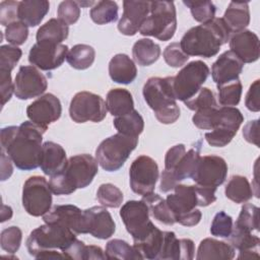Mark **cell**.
Segmentation results:
<instances>
[{
  "label": "cell",
  "mask_w": 260,
  "mask_h": 260,
  "mask_svg": "<svg viewBox=\"0 0 260 260\" xmlns=\"http://www.w3.org/2000/svg\"><path fill=\"white\" fill-rule=\"evenodd\" d=\"M47 129L24 121L19 126H7L1 129V150L11 158L14 166L22 171H31L40 167L43 134Z\"/></svg>",
  "instance_id": "obj_1"
},
{
  "label": "cell",
  "mask_w": 260,
  "mask_h": 260,
  "mask_svg": "<svg viewBox=\"0 0 260 260\" xmlns=\"http://www.w3.org/2000/svg\"><path fill=\"white\" fill-rule=\"evenodd\" d=\"M231 31L222 18L213 19L191 27L181 39L180 46L188 56L210 58L230 41Z\"/></svg>",
  "instance_id": "obj_2"
},
{
  "label": "cell",
  "mask_w": 260,
  "mask_h": 260,
  "mask_svg": "<svg viewBox=\"0 0 260 260\" xmlns=\"http://www.w3.org/2000/svg\"><path fill=\"white\" fill-rule=\"evenodd\" d=\"M76 239L70 229L60 223H46L29 234L26 248L36 259H63L65 251Z\"/></svg>",
  "instance_id": "obj_3"
},
{
  "label": "cell",
  "mask_w": 260,
  "mask_h": 260,
  "mask_svg": "<svg viewBox=\"0 0 260 260\" xmlns=\"http://www.w3.org/2000/svg\"><path fill=\"white\" fill-rule=\"evenodd\" d=\"M99 162L90 154H76L67 159L65 167L52 176L49 186L55 195H69L87 187L99 172Z\"/></svg>",
  "instance_id": "obj_4"
},
{
  "label": "cell",
  "mask_w": 260,
  "mask_h": 260,
  "mask_svg": "<svg viewBox=\"0 0 260 260\" xmlns=\"http://www.w3.org/2000/svg\"><path fill=\"white\" fill-rule=\"evenodd\" d=\"M144 101L161 124H173L180 117V108L173 93V76L150 77L143 85Z\"/></svg>",
  "instance_id": "obj_5"
},
{
  "label": "cell",
  "mask_w": 260,
  "mask_h": 260,
  "mask_svg": "<svg viewBox=\"0 0 260 260\" xmlns=\"http://www.w3.org/2000/svg\"><path fill=\"white\" fill-rule=\"evenodd\" d=\"M176 7L173 1H150V12L142 23L139 34L159 41L171 40L177 28Z\"/></svg>",
  "instance_id": "obj_6"
},
{
  "label": "cell",
  "mask_w": 260,
  "mask_h": 260,
  "mask_svg": "<svg viewBox=\"0 0 260 260\" xmlns=\"http://www.w3.org/2000/svg\"><path fill=\"white\" fill-rule=\"evenodd\" d=\"M138 137L121 133L114 134L103 140L95 150V159L107 172L118 171L136 148Z\"/></svg>",
  "instance_id": "obj_7"
},
{
  "label": "cell",
  "mask_w": 260,
  "mask_h": 260,
  "mask_svg": "<svg viewBox=\"0 0 260 260\" xmlns=\"http://www.w3.org/2000/svg\"><path fill=\"white\" fill-rule=\"evenodd\" d=\"M175 193L167 196L166 201L174 214L176 222L185 226H194L199 223L202 213L196 206H199V199L196 185L177 184Z\"/></svg>",
  "instance_id": "obj_8"
},
{
  "label": "cell",
  "mask_w": 260,
  "mask_h": 260,
  "mask_svg": "<svg viewBox=\"0 0 260 260\" xmlns=\"http://www.w3.org/2000/svg\"><path fill=\"white\" fill-rule=\"evenodd\" d=\"M209 75V68L201 60L185 65L173 76V93L176 100L185 102L194 96Z\"/></svg>",
  "instance_id": "obj_9"
},
{
  "label": "cell",
  "mask_w": 260,
  "mask_h": 260,
  "mask_svg": "<svg viewBox=\"0 0 260 260\" xmlns=\"http://www.w3.org/2000/svg\"><path fill=\"white\" fill-rule=\"evenodd\" d=\"M243 122L244 117L239 109L235 107L218 108L213 128L210 132L205 133V140L211 146L223 147L233 140Z\"/></svg>",
  "instance_id": "obj_10"
},
{
  "label": "cell",
  "mask_w": 260,
  "mask_h": 260,
  "mask_svg": "<svg viewBox=\"0 0 260 260\" xmlns=\"http://www.w3.org/2000/svg\"><path fill=\"white\" fill-rule=\"evenodd\" d=\"M22 206L32 216L46 214L52 206V191L44 177H29L22 188Z\"/></svg>",
  "instance_id": "obj_11"
},
{
  "label": "cell",
  "mask_w": 260,
  "mask_h": 260,
  "mask_svg": "<svg viewBox=\"0 0 260 260\" xmlns=\"http://www.w3.org/2000/svg\"><path fill=\"white\" fill-rule=\"evenodd\" d=\"M107 106L104 99L89 91H79L71 100L69 106L70 118L75 123H99L106 118Z\"/></svg>",
  "instance_id": "obj_12"
},
{
  "label": "cell",
  "mask_w": 260,
  "mask_h": 260,
  "mask_svg": "<svg viewBox=\"0 0 260 260\" xmlns=\"http://www.w3.org/2000/svg\"><path fill=\"white\" fill-rule=\"evenodd\" d=\"M120 216L134 242L142 240L155 226L149 219L148 206L142 199L124 203L120 209Z\"/></svg>",
  "instance_id": "obj_13"
},
{
  "label": "cell",
  "mask_w": 260,
  "mask_h": 260,
  "mask_svg": "<svg viewBox=\"0 0 260 260\" xmlns=\"http://www.w3.org/2000/svg\"><path fill=\"white\" fill-rule=\"evenodd\" d=\"M158 179V166L148 155L142 154L136 157L129 169V181L132 191L144 196L154 191Z\"/></svg>",
  "instance_id": "obj_14"
},
{
  "label": "cell",
  "mask_w": 260,
  "mask_h": 260,
  "mask_svg": "<svg viewBox=\"0 0 260 260\" xmlns=\"http://www.w3.org/2000/svg\"><path fill=\"white\" fill-rule=\"evenodd\" d=\"M228 165L218 155L200 156L191 179L196 185L217 188L226 179Z\"/></svg>",
  "instance_id": "obj_15"
},
{
  "label": "cell",
  "mask_w": 260,
  "mask_h": 260,
  "mask_svg": "<svg viewBox=\"0 0 260 260\" xmlns=\"http://www.w3.org/2000/svg\"><path fill=\"white\" fill-rule=\"evenodd\" d=\"M48 87L46 76L35 66H20L14 79V94L19 100H29L44 93Z\"/></svg>",
  "instance_id": "obj_16"
},
{
  "label": "cell",
  "mask_w": 260,
  "mask_h": 260,
  "mask_svg": "<svg viewBox=\"0 0 260 260\" xmlns=\"http://www.w3.org/2000/svg\"><path fill=\"white\" fill-rule=\"evenodd\" d=\"M68 54L66 45L36 43L29 50V63L44 71H50L62 65Z\"/></svg>",
  "instance_id": "obj_17"
},
{
  "label": "cell",
  "mask_w": 260,
  "mask_h": 260,
  "mask_svg": "<svg viewBox=\"0 0 260 260\" xmlns=\"http://www.w3.org/2000/svg\"><path fill=\"white\" fill-rule=\"evenodd\" d=\"M62 114L60 100L53 93H46L34 101L26 108L27 118L35 124L47 129Z\"/></svg>",
  "instance_id": "obj_18"
},
{
  "label": "cell",
  "mask_w": 260,
  "mask_h": 260,
  "mask_svg": "<svg viewBox=\"0 0 260 260\" xmlns=\"http://www.w3.org/2000/svg\"><path fill=\"white\" fill-rule=\"evenodd\" d=\"M150 12V1H123V14L118 22L122 35H136Z\"/></svg>",
  "instance_id": "obj_19"
},
{
  "label": "cell",
  "mask_w": 260,
  "mask_h": 260,
  "mask_svg": "<svg viewBox=\"0 0 260 260\" xmlns=\"http://www.w3.org/2000/svg\"><path fill=\"white\" fill-rule=\"evenodd\" d=\"M45 223H60L75 234H86L84 212L72 204L55 205L43 215Z\"/></svg>",
  "instance_id": "obj_20"
},
{
  "label": "cell",
  "mask_w": 260,
  "mask_h": 260,
  "mask_svg": "<svg viewBox=\"0 0 260 260\" xmlns=\"http://www.w3.org/2000/svg\"><path fill=\"white\" fill-rule=\"evenodd\" d=\"M83 212L86 234L101 240L109 239L114 235L116 224L105 206H92L83 210Z\"/></svg>",
  "instance_id": "obj_21"
},
{
  "label": "cell",
  "mask_w": 260,
  "mask_h": 260,
  "mask_svg": "<svg viewBox=\"0 0 260 260\" xmlns=\"http://www.w3.org/2000/svg\"><path fill=\"white\" fill-rule=\"evenodd\" d=\"M230 49L243 63H253L260 56L259 38L249 29L235 32L230 39Z\"/></svg>",
  "instance_id": "obj_22"
},
{
  "label": "cell",
  "mask_w": 260,
  "mask_h": 260,
  "mask_svg": "<svg viewBox=\"0 0 260 260\" xmlns=\"http://www.w3.org/2000/svg\"><path fill=\"white\" fill-rule=\"evenodd\" d=\"M244 63L232 52H223L211 66V76L217 84L231 82L239 78L243 71Z\"/></svg>",
  "instance_id": "obj_23"
},
{
  "label": "cell",
  "mask_w": 260,
  "mask_h": 260,
  "mask_svg": "<svg viewBox=\"0 0 260 260\" xmlns=\"http://www.w3.org/2000/svg\"><path fill=\"white\" fill-rule=\"evenodd\" d=\"M195 247L190 239H177L175 233L164 232V242L159 260H191L194 257Z\"/></svg>",
  "instance_id": "obj_24"
},
{
  "label": "cell",
  "mask_w": 260,
  "mask_h": 260,
  "mask_svg": "<svg viewBox=\"0 0 260 260\" xmlns=\"http://www.w3.org/2000/svg\"><path fill=\"white\" fill-rule=\"evenodd\" d=\"M67 157L64 148L53 141H47L43 144L40 168L47 176H54L58 174L66 165Z\"/></svg>",
  "instance_id": "obj_25"
},
{
  "label": "cell",
  "mask_w": 260,
  "mask_h": 260,
  "mask_svg": "<svg viewBox=\"0 0 260 260\" xmlns=\"http://www.w3.org/2000/svg\"><path fill=\"white\" fill-rule=\"evenodd\" d=\"M109 74L114 82L129 84L136 78L137 68L128 55L117 54L109 62Z\"/></svg>",
  "instance_id": "obj_26"
},
{
  "label": "cell",
  "mask_w": 260,
  "mask_h": 260,
  "mask_svg": "<svg viewBox=\"0 0 260 260\" xmlns=\"http://www.w3.org/2000/svg\"><path fill=\"white\" fill-rule=\"evenodd\" d=\"M229 240L230 244L235 249L239 250V259H250L259 257L258 247L260 244V239L257 236L252 235V233L233 226Z\"/></svg>",
  "instance_id": "obj_27"
},
{
  "label": "cell",
  "mask_w": 260,
  "mask_h": 260,
  "mask_svg": "<svg viewBox=\"0 0 260 260\" xmlns=\"http://www.w3.org/2000/svg\"><path fill=\"white\" fill-rule=\"evenodd\" d=\"M50 3L47 0H23L18 4V20L27 26H37L49 12Z\"/></svg>",
  "instance_id": "obj_28"
},
{
  "label": "cell",
  "mask_w": 260,
  "mask_h": 260,
  "mask_svg": "<svg viewBox=\"0 0 260 260\" xmlns=\"http://www.w3.org/2000/svg\"><path fill=\"white\" fill-rule=\"evenodd\" d=\"M235 257V248L225 242L211 238L202 240L198 246L196 259H224L230 260Z\"/></svg>",
  "instance_id": "obj_29"
},
{
  "label": "cell",
  "mask_w": 260,
  "mask_h": 260,
  "mask_svg": "<svg viewBox=\"0 0 260 260\" xmlns=\"http://www.w3.org/2000/svg\"><path fill=\"white\" fill-rule=\"evenodd\" d=\"M222 19L231 32L235 34L244 30L250 23V9L248 2H230Z\"/></svg>",
  "instance_id": "obj_30"
},
{
  "label": "cell",
  "mask_w": 260,
  "mask_h": 260,
  "mask_svg": "<svg viewBox=\"0 0 260 260\" xmlns=\"http://www.w3.org/2000/svg\"><path fill=\"white\" fill-rule=\"evenodd\" d=\"M107 110L112 116H124L134 110L132 94L125 88H113L108 91L106 98Z\"/></svg>",
  "instance_id": "obj_31"
},
{
  "label": "cell",
  "mask_w": 260,
  "mask_h": 260,
  "mask_svg": "<svg viewBox=\"0 0 260 260\" xmlns=\"http://www.w3.org/2000/svg\"><path fill=\"white\" fill-rule=\"evenodd\" d=\"M69 27L59 18H51L37 31V43L60 45L68 38Z\"/></svg>",
  "instance_id": "obj_32"
},
{
  "label": "cell",
  "mask_w": 260,
  "mask_h": 260,
  "mask_svg": "<svg viewBox=\"0 0 260 260\" xmlns=\"http://www.w3.org/2000/svg\"><path fill=\"white\" fill-rule=\"evenodd\" d=\"M164 242V232L154 226L142 240L134 242L133 247L142 259H158Z\"/></svg>",
  "instance_id": "obj_33"
},
{
  "label": "cell",
  "mask_w": 260,
  "mask_h": 260,
  "mask_svg": "<svg viewBox=\"0 0 260 260\" xmlns=\"http://www.w3.org/2000/svg\"><path fill=\"white\" fill-rule=\"evenodd\" d=\"M134 61L140 66H149L160 56V47L150 39H140L133 45Z\"/></svg>",
  "instance_id": "obj_34"
},
{
  "label": "cell",
  "mask_w": 260,
  "mask_h": 260,
  "mask_svg": "<svg viewBox=\"0 0 260 260\" xmlns=\"http://www.w3.org/2000/svg\"><path fill=\"white\" fill-rule=\"evenodd\" d=\"M142 200L148 206L149 214H151L155 220L166 225H173L176 222L174 214L167 204L166 199L161 198L158 194L152 192L142 196Z\"/></svg>",
  "instance_id": "obj_35"
},
{
  "label": "cell",
  "mask_w": 260,
  "mask_h": 260,
  "mask_svg": "<svg viewBox=\"0 0 260 260\" xmlns=\"http://www.w3.org/2000/svg\"><path fill=\"white\" fill-rule=\"evenodd\" d=\"M224 194L235 203H245L253 197V190L246 177L234 175L225 185Z\"/></svg>",
  "instance_id": "obj_36"
},
{
  "label": "cell",
  "mask_w": 260,
  "mask_h": 260,
  "mask_svg": "<svg viewBox=\"0 0 260 260\" xmlns=\"http://www.w3.org/2000/svg\"><path fill=\"white\" fill-rule=\"evenodd\" d=\"M95 59L94 49L85 44H77L73 46L66 56L68 64L77 70H84L89 68Z\"/></svg>",
  "instance_id": "obj_37"
},
{
  "label": "cell",
  "mask_w": 260,
  "mask_h": 260,
  "mask_svg": "<svg viewBox=\"0 0 260 260\" xmlns=\"http://www.w3.org/2000/svg\"><path fill=\"white\" fill-rule=\"evenodd\" d=\"M113 124L118 133L133 137H138L144 129L143 118L136 110L124 116L115 117Z\"/></svg>",
  "instance_id": "obj_38"
},
{
  "label": "cell",
  "mask_w": 260,
  "mask_h": 260,
  "mask_svg": "<svg viewBox=\"0 0 260 260\" xmlns=\"http://www.w3.org/2000/svg\"><path fill=\"white\" fill-rule=\"evenodd\" d=\"M118 4L115 1H98L91 7L89 11V16L91 20L96 24H107L110 22H114L118 19Z\"/></svg>",
  "instance_id": "obj_39"
},
{
  "label": "cell",
  "mask_w": 260,
  "mask_h": 260,
  "mask_svg": "<svg viewBox=\"0 0 260 260\" xmlns=\"http://www.w3.org/2000/svg\"><path fill=\"white\" fill-rule=\"evenodd\" d=\"M105 255L107 259H142L133 246L119 239H114L107 243Z\"/></svg>",
  "instance_id": "obj_40"
},
{
  "label": "cell",
  "mask_w": 260,
  "mask_h": 260,
  "mask_svg": "<svg viewBox=\"0 0 260 260\" xmlns=\"http://www.w3.org/2000/svg\"><path fill=\"white\" fill-rule=\"evenodd\" d=\"M233 226L252 233L259 231V208L252 204L246 203L242 206L240 214Z\"/></svg>",
  "instance_id": "obj_41"
},
{
  "label": "cell",
  "mask_w": 260,
  "mask_h": 260,
  "mask_svg": "<svg viewBox=\"0 0 260 260\" xmlns=\"http://www.w3.org/2000/svg\"><path fill=\"white\" fill-rule=\"evenodd\" d=\"M217 89L218 102L222 107H234L240 103L243 86L239 78L231 82L217 85Z\"/></svg>",
  "instance_id": "obj_42"
},
{
  "label": "cell",
  "mask_w": 260,
  "mask_h": 260,
  "mask_svg": "<svg viewBox=\"0 0 260 260\" xmlns=\"http://www.w3.org/2000/svg\"><path fill=\"white\" fill-rule=\"evenodd\" d=\"M123 198L122 191L111 183L102 184L96 191V199L105 207H120L123 202Z\"/></svg>",
  "instance_id": "obj_43"
},
{
  "label": "cell",
  "mask_w": 260,
  "mask_h": 260,
  "mask_svg": "<svg viewBox=\"0 0 260 260\" xmlns=\"http://www.w3.org/2000/svg\"><path fill=\"white\" fill-rule=\"evenodd\" d=\"M185 106L191 111H200L209 108H218L215 95L208 87H201L191 99L184 102Z\"/></svg>",
  "instance_id": "obj_44"
},
{
  "label": "cell",
  "mask_w": 260,
  "mask_h": 260,
  "mask_svg": "<svg viewBox=\"0 0 260 260\" xmlns=\"http://www.w3.org/2000/svg\"><path fill=\"white\" fill-rule=\"evenodd\" d=\"M198 22H207L215 17L216 7L211 1H183Z\"/></svg>",
  "instance_id": "obj_45"
},
{
  "label": "cell",
  "mask_w": 260,
  "mask_h": 260,
  "mask_svg": "<svg viewBox=\"0 0 260 260\" xmlns=\"http://www.w3.org/2000/svg\"><path fill=\"white\" fill-rule=\"evenodd\" d=\"M22 240V232L18 226L12 225L1 232L0 245L2 250L9 254H14L18 251Z\"/></svg>",
  "instance_id": "obj_46"
},
{
  "label": "cell",
  "mask_w": 260,
  "mask_h": 260,
  "mask_svg": "<svg viewBox=\"0 0 260 260\" xmlns=\"http://www.w3.org/2000/svg\"><path fill=\"white\" fill-rule=\"evenodd\" d=\"M22 55V51L16 46L11 45H3L0 48V70L11 72L13 68L16 66L20 57Z\"/></svg>",
  "instance_id": "obj_47"
},
{
  "label": "cell",
  "mask_w": 260,
  "mask_h": 260,
  "mask_svg": "<svg viewBox=\"0 0 260 260\" xmlns=\"http://www.w3.org/2000/svg\"><path fill=\"white\" fill-rule=\"evenodd\" d=\"M233 218L224 211L217 212L211 222L210 234L219 238H229L233 230Z\"/></svg>",
  "instance_id": "obj_48"
},
{
  "label": "cell",
  "mask_w": 260,
  "mask_h": 260,
  "mask_svg": "<svg viewBox=\"0 0 260 260\" xmlns=\"http://www.w3.org/2000/svg\"><path fill=\"white\" fill-rule=\"evenodd\" d=\"M166 63L174 68L182 67L189 60V56L186 55L181 49L180 43H171L166 47L162 53Z\"/></svg>",
  "instance_id": "obj_49"
},
{
  "label": "cell",
  "mask_w": 260,
  "mask_h": 260,
  "mask_svg": "<svg viewBox=\"0 0 260 260\" xmlns=\"http://www.w3.org/2000/svg\"><path fill=\"white\" fill-rule=\"evenodd\" d=\"M28 37V27L23 22L16 20L5 28V38L13 46H20L25 43Z\"/></svg>",
  "instance_id": "obj_50"
},
{
  "label": "cell",
  "mask_w": 260,
  "mask_h": 260,
  "mask_svg": "<svg viewBox=\"0 0 260 260\" xmlns=\"http://www.w3.org/2000/svg\"><path fill=\"white\" fill-rule=\"evenodd\" d=\"M57 14L58 18L67 25L74 24L79 19L80 7L77 1L65 0L59 4Z\"/></svg>",
  "instance_id": "obj_51"
},
{
  "label": "cell",
  "mask_w": 260,
  "mask_h": 260,
  "mask_svg": "<svg viewBox=\"0 0 260 260\" xmlns=\"http://www.w3.org/2000/svg\"><path fill=\"white\" fill-rule=\"evenodd\" d=\"M18 4L19 2L12 0H6L0 3V23L2 25L7 26L18 19Z\"/></svg>",
  "instance_id": "obj_52"
},
{
  "label": "cell",
  "mask_w": 260,
  "mask_h": 260,
  "mask_svg": "<svg viewBox=\"0 0 260 260\" xmlns=\"http://www.w3.org/2000/svg\"><path fill=\"white\" fill-rule=\"evenodd\" d=\"M0 82H1V105L2 107L11 99L14 92V82L11 80V72L0 70Z\"/></svg>",
  "instance_id": "obj_53"
},
{
  "label": "cell",
  "mask_w": 260,
  "mask_h": 260,
  "mask_svg": "<svg viewBox=\"0 0 260 260\" xmlns=\"http://www.w3.org/2000/svg\"><path fill=\"white\" fill-rule=\"evenodd\" d=\"M259 83L260 80H255L251 85L246 94L245 105L246 108L251 112L260 111V102H259Z\"/></svg>",
  "instance_id": "obj_54"
},
{
  "label": "cell",
  "mask_w": 260,
  "mask_h": 260,
  "mask_svg": "<svg viewBox=\"0 0 260 260\" xmlns=\"http://www.w3.org/2000/svg\"><path fill=\"white\" fill-rule=\"evenodd\" d=\"M259 120L249 121L243 128V136L249 143L259 147Z\"/></svg>",
  "instance_id": "obj_55"
},
{
  "label": "cell",
  "mask_w": 260,
  "mask_h": 260,
  "mask_svg": "<svg viewBox=\"0 0 260 260\" xmlns=\"http://www.w3.org/2000/svg\"><path fill=\"white\" fill-rule=\"evenodd\" d=\"M11 158L6 154L5 151L1 150V181L7 180L13 172Z\"/></svg>",
  "instance_id": "obj_56"
},
{
  "label": "cell",
  "mask_w": 260,
  "mask_h": 260,
  "mask_svg": "<svg viewBox=\"0 0 260 260\" xmlns=\"http://www.w3.org/2000/svg\"><path fill=\"white\" fill-rule=\"evenodd\" d=\"M90 259H107L105 252L99 246H85L84 251V260Z\"/></svg>",
  "instance_id": "obj_57"
},
{
  "label": "cell",
  "mask_w": 260,
  "mask_h": 260,
  "mask_svg": "<svg viewBox=\"0 0 260 260\" xmlns=\"http://www.w3.org/2000/svg\"><path fill=\"white\" fill-rule=\"evenodd\" d=\"M12 216V208L7 205H2L1 210V221L4 222L5 220H9Z\"/></svg>",
  "instance_id": "obj_58"
}]
</instances>
